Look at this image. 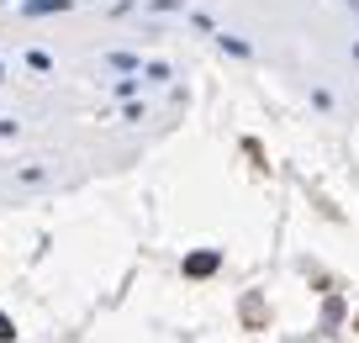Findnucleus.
<instances>
[{
  "label": "nucleus",
  "instance_id": "7ed1b4c3",
  "mask_svg": "<svg viewBox=\"0 0 359 343\" xmlns=\"http://www.w3.org/2000/svg\"><path fill=\"white\" fill-rule=\"evenodd\" d=\"M11 338H16V328H11V317L0 311V343H11Z\"/></svg>",
  "mask_w": 359,
  "mask_h": 343
},
{
  "label": "nucleus",
  "instance_id": "f257e3e1",
  "mask_svg": "<svg viewBox=\"0 0 359 343\" xmlns=\"http://www.w3.org/2000/svg\"><path fill=\"white\" fill-rule=\"evenodd\" d=\"M217 264H222L217 254H191V259H185V275H191V280H206Z\"/></svg>",
  "mask_w": 359,
  "mask_h": 343
},
{
  "label": "nucleus",
  "instance_id": "f03ea898",
  "mask_svg": "<svg viewBox=\"0 0 359 343\" xmlns=\"http://www.w3.org/2000/svg\"><path fill=\"white\" fill-rule=\"evenodd\" d=\"M27 11H32V16H48V11H69V0H32Z\"/></svg>",
  "mask_w": 359,
  "mask_h": 343
}]
</instances>
